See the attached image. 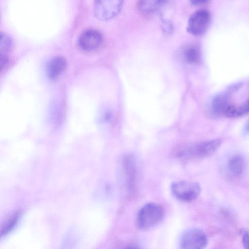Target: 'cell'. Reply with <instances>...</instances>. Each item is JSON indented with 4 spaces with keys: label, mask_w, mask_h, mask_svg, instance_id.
Here are the masks:
<instances>
[{
    "label": "cell",
    "mask_w": 249,
    "mask_h": 249,
    "mask_svg": "<svg viewBox=\"0 0 249 249\" xmlns=\"http://www.w3.org/2000/svg\"><path fill=\"white\" fill-rule=\"evenodd\" d=\"M222 143L216 139L198 143L185 144L178 146L174 151L175 156L183 160L208 157L214 153Z\"/></svg>",
    "instance_id": "1"
},
{
    "label": "cell",
    "mask_w": 249,
    "mask_h": 249,
    "mask_svg": "<svg viewBox=\"0 0 249 249\" xmlns=\"http://www.w3.org/2000/svg\"><path fill=\"white\" fill-rule=\"evenodd\" d=\"M164 213V209L160 205L148 203L140 210L137 217V225L142 230L151 229L160 222Z\"/></svg>",
    "instance_id": "2"
},
{
    "label": "cell",
    "mask_w": 249,
    "mask_h": 249,
    "mask_svg": "<svg viewBox=\"0 0 249 249\" xmlns=\"http://www.w3.org/2000/svg\"><path fill=\"white\" fill-rule=\"evenodd\" d=\"M171 190L177 199L183 202H190L199 196L201 187L197 182L182 180L172 183Z\"/></svg>",
    "instance_id": "3"
},
{
    "label": "cell",
    "mask_w": 249,
    "mask_h": 249,
    "mask_svg": "<svg viewBox=\"0 0 249 249\" xmlns=\"http://www.w3.org/2000/svg\"><path fill=\"white\" fill-rule=\"evenodd\" d=\"M208 239L204 231L197 228L186 231L182 235L180 241L181 249H204Z\"/></svg>",
    "instance_id": "4"
},
{
    "label": "cell",
    "mask_w": 249,
    "mask_h": 249,
    "mask_svg": "<svg viewBox=\"0 0 249 249\" xmlns=\"http://www.w3.org/2000/svg\"><path fill=\"white\" fill-rule=\"evenodd\" d=\"M210 21L211 15L209 11L205 9L198 10L190 17L187 30L192 35H201L207 30Z\"/></svg>",
    "instance_id": "5"
},
{
    "label": "cell",
    "mask_w": 249,
    "mask_h": 249,
    "mask_svg": "<svg viewBox=\"0 0 249 249\" xmlns=\"http://www.w3.org/2000/svg\"><path fill=\"white\" fill-rule=\"evenodd\" d=\"M123 1L120 0H98L94 2L93 10L101 20H108L117 15L122 9Z\"/></svg>",
    "instance_id": "6"
},
{
    "label": "cell",
    "mask_w": 249,
    "mask_h": 249,
    "mask_svg": "<svg viewBox=\"0 0 249 249\" xmlns=\"http://www.w3.org/2000/svg\"><path fill=\"white\" fill-rule=\"evenodd\" d=\"M102 41V35L97 30L88 29L83 31L78 38V44L81 49L92 51L97 49Z\"/></svg>",
    "instance_id": "7"
},
{
    "label": "cell",
    "mask_w": 249,
    "mask_h": 249,
    "mask_svg": "<svg viewBox=\"0 0 249 249\" xmlns=\"http://www.w3.org/2000/svg\"><path fill=\"white\" fill-rule=\"evenodd\" d=\"M230 97L228 93L223 92L215 95L211 100L208 107L209 115L212 117H217L225 114L230 106Z\"/></svg>",
    "instance_id": "8"
},
{
    "label": "cell",
    "mask_w": 249,
    "mask_h": 249,
    "mask_svg": "<svg viewBox=\"0 0 249 249\" xmlns=\"http://www.w3.org/2000/svg\"><path fill=\"white\" fill-rule=\"evenodd\" d=\"M122 173L125 187L132 189L135 187L136 179V165L134 158L126 156L123 159Z\"/></svg>",
    "instance_id": "9"
},
{
    "label": "cell",
    "mask_w": 249,
    "mask_h": 249,
    "mask_svg": "<svg viewBox=\"0 0 249 249\" xmlns=\"http://www.w3.org/2000/svg\"><path fill=\"white\" fill-rule=\"evenodd\" d=\"M67 61L62 56L57 55L51 58L46 65V73L51 79L57 78L65 70Z\"/></svg>",
    "instance_id": "10"
},
{
    "label": "cell",
    "mask_w": 249,
    "mask_h": 249,
    "mask_svg": "<svg viewBox=\"0 0 249 249\" xmlns=\"http://www.w3.org/2000/svg\"><path fill=\"white\" fill-rule=\"evenodd\" d=\"M227 168L229 173L237 178L242 176L246 169V162L244 157L239 154L231 156L228 160Z\"/></svg>",
    "instance_id": "11"
},
{
    "label": "cell",
    "mask_w": 249,
    "mask_h": 249,
    "mask_svg": "<svg viewBox=\"0 0 249 249\" xmlns=\"http://www.w3.org/2000/svg\"><path fill=\"white\" fill-rule=\"evenodd\" d=\"M249 113V100L246 101L239 106H229L225 114L229 118H235Z\"/></svg>",
    "instance_id": "12"
},
{
    "label": "cell",
    "mask_w": 249,
    "mask_h": 249,
    "mask_svg": "<svg viewBox=\"0 0 249 249\" xmlns=\"http://www.w3.org/2000/svg\"><path fill=\"white\" fill-rule=\"evenodd\" d=\"M165 2L161 0H144L140 1L138 5L142 12L149 14L160 10Z\"/></svg>",
    "instance_id": "13"
},
{
    "label": "cell",
    "mask_w": 249,
    "mask_h": 249,
    "mask_svg": "<svg viewBox=\"0 0 249 249\" xmlns=\"http://www.w3.org/2000/svg\"><path fill=\"white\" fill-rule=\"evenodd\" d=\"M183 56L187 62L194 64L197 63L200 59L198 49L194 45L187 47L184 51Z\"/></svg>",
    "instance_id": "14"
},
{
    "label": "cell",
    "mask_w": 249,
    "mask_h": 249,
    "mask_svg": "<svg viewBox=\"0 0 249 249\" xmlns=\"http://www.w3.org/2000/svg\"><path fill=\"white\" fill-rule=\"evenodd\" d=\"M12 39L4 32H0V56L8 57V53L12 47Z\"/></svg>",
    "instance_id": "15"
},
{
    "label": "cell",
    "mask_w": 249,
    "mask_h": 249,
    "mask_svg": "<svg viewBox=\"0 0 249 249\" xmlns=\"http://www.w3.org/2000/svg\"><path fill=\"white\" fill-rule=\"evenodd\" d=\"M18 213H15L9 217L2 227L1 231V235H5L13 229L18 220Z\"/></svg>",
    "instance_id": "16"
},
{
    "label": "cell",
    "mask_w": 249,
    "mask_h": 249,
    "mask_svg": "<svg viewBox=\"0 0 249 249\" xmlns=\"http://www.w3.org/2000/svg\"><path fill=\"white\" fill-rule=\"evenodd\" d=\"M242 245L244 249H249V231L244 230L242 235Z\"/></svg>",
    "instance_id": "17"
},
{
    "label": "cell",
    "mask_w": 249,
    "mask_h": 249,
    "mask_svg": "<svg viewBox=\"0 0 249 249\" xmlns=\"http://www.w3.org/2000/svg\"><path fill=\"white\" fill-rule=\"evenodd\" d=\"M191 2L193 4L198 5L207 3L208 1L206 0H191Z\"/></svg>",
    "instance_id": "18"
},
{
    "label": "cell",
    "mask_w": 249,
    "mask_h": 249,
    "mask_svg": "<svg viewBox=\"0 0 249 249\" xmlns=\"http://www.w3.org/2000/svg\"><path fill=\"white\" fill-rule=\"evenodd\" d=\"M124 249H140V248L137 246L132 245V246L127 247Z\"/></svg>",
    "instance_id": "19"
},
{
    "label": "cell",
    "mask_w": 249,
    "mask_h": 249,
    "mask_svg": "<svg viewBox=\"0 0 249 249\" xmlns=\"http://www.w3.org/2000/svg\"><path fill=\"white\" fill-rule=\"evenodd\" d=\"M245 131L246 132H249V122L247 124L245 127Z\"/></svg>",
    "instance_id": "20"
}]
</instances>
